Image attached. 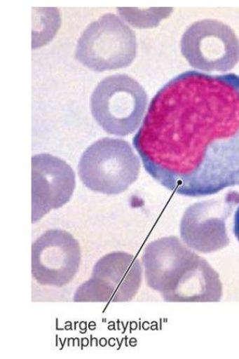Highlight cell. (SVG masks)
Returning a JSON list of instances; mask_svg holds the SVG:
<instances>
[{
	"mask_svg": "<svg viewBox=\"0 0 239 359\" xmlns=\"http://www.w3.org/2000/svg\"><path fill=\"white\" fill-rule=\"evenodd\" d=\"M133 145L149 175L184 197L239 187V76H176L151 100Z\"/></svg>",
	"mask_w": 239,
	"mask_h": 359,
	"instance_id": "1",
	"label": "cell"
},
{
	"mask_svg": "<svg viewBox=\"0 0 239 359\" xmlns=\"http://www.w3.org/2000/svg\"><path fill=\"white\" fill-rule=\"evenodd\" d=\"M148 287L169 302H217L223 287L219 273L176 236L151 243L143 255Z\"/></svg>",
	"mask_w": 239,
	"mask_h": 359,
	"instance_id": "2",
	"label": "cell"
},
{
	"mask_svg": "<svg viewBox=\"0 0 239 359\" xmlns=\"http://www.w3.org/2000/svg\"><path fill=\"white\" fill-rule=\"evenodd\" d=\"M144 87L127 74H114L95 87L90 99L95 121L107 133L125 137L133 134L146 111Z\"/></svg>",
	"mask_w": 239,
	"mask_h": 359,
	"instance_id": "3",
	"label": "cell"
},
{
	"mask_svg": "<svg viewBox=\"0 0 239 359\" xmlns=\"http://www.w3.org/2000/svg\"><path fill=\"white\" fill-rule=\"evenodd\" d=\"M140 168L139 159L127 141L104 137L85 150L78 173L86 188L114 195L125 191L136 182Z\"/></svg>",
	"mask_w": 239,
	"mask_h": 359,
	"instance_id": "4",
	"label": "cell"
},
{
	"mask_svg": "<svg viewBox=\"0 0 239 359\" xmlns=\"http://www.w3.org/2000/svg\"><path fill=\"white\" fill-rule=\"evenodd\" d=\"M137 51L135 32L122 18L106 14L83 31L75 58L86 68L102 72L128 67L135 60Z\"/></svg>",
	"mask_w": 239,
	"mask_h": 359,
	"instance_id": "5",
	"label": "cell"
},
{
	"mask_svg": "<svg viewBox=\"0 0 239 359\" xmlns=\"http://www.w3.org/2000/svg\"><path fill=\"white\" fill-rule=\"evenodd\" d=\"M182 56L191 67L205 72H227L239 62V39L223 22L204 19L195 22L180 41Z\"/></svg>",
	"mask_w": 239,
	"mask_h": 359,
	"instance_id": "6",
	"label": "cell"
},
{
	"mask_svg": "<svg viewBox=\"0 0 239 359\" xmlns=\"http://www.w3.org/2000/svg\"><path fill=\"white\" fill-rule=\"evenodd\" d=\"M138 259L125 252H113L95 264L91 278L76 290L75 302H125L132 300L142 282Z\"/></svg>",
	"mask_w": 239,
	"mask_h": 359,
	"instance_id": "7",
	"label": "cell"
},
{
	"mask_svg": "<svg viewBox=\"0 0 239 359\" xmlns=\"http://www.w3.org/2000/svg\"><path fill=\"white\" fill-rule=\"evenodd\" d=\"M81 261L78 241L65 231H48L32 246V278L43 286L69 285L77 275Z\"/></svg>",
	"mask_w": 239,
	"mask_h": 359,
	"instance_id": "8",
	"label": "cell"
},
{
	"mask_svg": "<svg viewBox=\"0 0 239 359\" xmlns=\"http://www.w3.org/2000/svg\"><path fill=\"white\" fill-rule=\"evenodd\" d=\"M238 203L239 194L229 191L223 199L191 205L181 223L183 241L201 253H211L226 247L230 238L226 221Z\"/></svg>",
	"mask_w": 239,
	"mask_h": 359,
	"instance_id": "9",
	"label": "cell"
},
{
	"mask_svg": "<svg viewBox=\"0 0 239 359\" xmlns=\"http://www.w3.org/2000/svg\"><path fill=\"white\" fill-rule=\"evenodd\" d=\"M75 187V172L68 163L47 154L32 156V223L69 203Z\"/></svg>",
	"mask_w": 239,
	"mask_h": 359,
	"instance_id": "10",
	"label": "cell"
},
{
	"mask_svg": "<svg viewBox=\"0 0 239 359\" xmlns=\"http://www.w3.org/2000/svg\"><path fill=\"white\" fill-rule=\"evenodd\" d=\"M233 233L239 243V205L235 213L234 224H233Z\"/></svg>",
	"mask_w": 239,
	"mask_h": 359,
	"instance_id": "11",
	"label": "cell"
}]
</instances>
